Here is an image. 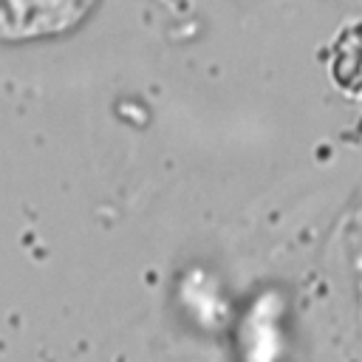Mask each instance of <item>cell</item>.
Here are the masks:
<instances>
[{
    "mask_svg": "<svg viewBox=\"0 0 362 362\" xmlns=\"http://www.w3.org/2000/svg\"><path fill=\"white\" fill-rule=\"evenodd\" d=\"M93 0H0V40H31L76 25Z\"/></svg>",
    "mask_w": 362,
    "mask_h": 362,
    "instance_id": "obj_1",
    "label": "cell"
}]
</instances>
